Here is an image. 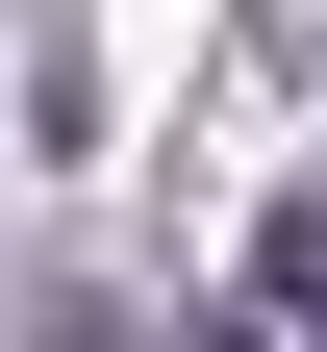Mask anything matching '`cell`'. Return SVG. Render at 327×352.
I'll use <instances>...</instances> for the list:
<instances>
[{
  "label": "cell",
  "instance_id": "6da1fadb",
  "mask_svg": "<svg viewBox=\"0 0 327 352\" xmlns=\"http://www.w3.org/2000/svg\"><path fill=\"white\" fill-rule=\"evenodd\" d=\"M252 302H277V327L327 352V176H302V201H277V227H252Z\"/></svg>",
  "mask_w": 327,
  "mask_h": 352
},
{
  "label": "cell",
  "instance_id": "7a4b0ae2",
  "mask_svg": "<svg viewBox=\"0 0 327 352\" xmlns=\"http://www.w3.org/2000/svg\"><path fill=\"white\" fill-rule=\"evenodd\" d=\"M176 352H252V327H176Z\"/></svg>",
  "mask_w": 327,
  "mask_h": 352
}]
</instances>
